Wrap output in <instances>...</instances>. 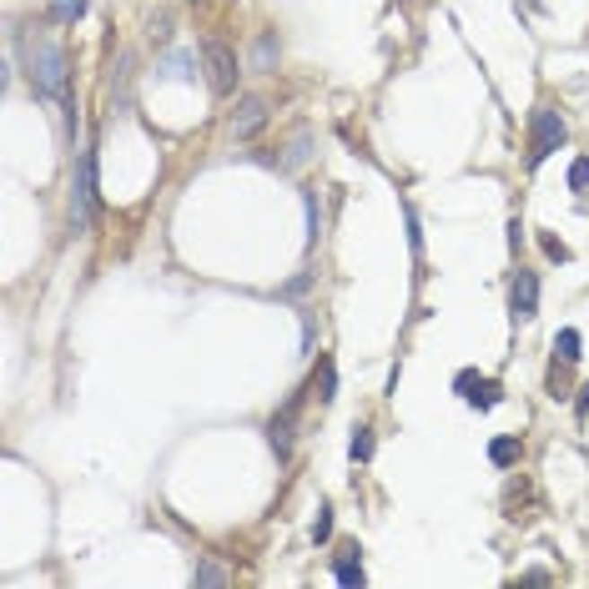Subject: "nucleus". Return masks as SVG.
Returning <instances> with one entry per match:
<instances>
[{"mask_svg": "<svg viewBox=\"0 0 589 589\" xmlns=\"http://www.w3.org/2000/svg\"><path fill=\"white\" fill-rule=\"evenodd\" d=\"M26 76H31V86H36V96H46V101H66V96H71V61H66V51L56 40H46L40 31L26 36Z\"/></svg>", "mask_w": 589, "mask_h": 589, "instance_id": "nucleus-1", "label": "nucleus"}, {"mask_svg": "<svg viewBox=\"0 0 589 589\" xmlns=\"http://www.w3.org/2000/svg\"><path fill=\"white\" fill-rule=\"evenodd\" d=\"M202 71H207V86L217 91V96H232V91H237V76H242L232 46H227V40H217V36L202 40Z\"/></svg>", "mask_w": 589, "mask_h": 589, "instance_id": "nucleus-2", "label": "nucleus"}, {"mask_svg": "<svg viewBox=\"0 0 589 589\" xmlns=\"http://www.w3.org/2000/svg\"><path fill=\"white\" fill-rule=\"evenodd\" d=\"M564 141H569L564 116L549 111V106H539V111H534V131H529V162H534V167H539V162H549Z\"/></svg>", "mask_w": 589, "mask_h": 589, "instance_id": "nucleus-3", "label": "nucleus"}, {"mask_svg": "<svg viewBox=\"0 0 589 589\" xmlns=\"http://www.w3.org/2000/svg\"><path fill=\"white\" fill-rule=\"evenodd\" d=\"M96 212H101V202H96V152H81L76 192H71V217H76V227H91Z\"/></svg>", "mask_w": 589, "mask_h": 589, "instance_id": "nucleus-4", "label": "nucleus"}, {"mask_svg": "<svg viewBox=\"0 0 589 589\" xmlns=\"http://www.w3.org/2000/svg\"><path fill=\"white\" fill-rule=\"evenodd\" d=\"M268 121H272V101L252 91V96H242V101H237V111L227 116V131H232L237 141H252L257 131L268 127Z\"/></svg>", "mask_w": 589, "mask_h": 589, "instance_id": "nucleus-5", "label": "nucleus"}, {"mask_svg": "<svg viewBox=\"0 0 589 589\" xmlns=\"http://www.w3.org/2000/svg\"><path fill=\"white\" fill-rule=\"evenodd\" d=\"M297 409H303V393H293L287 403H282L277 413H272V423H268V444L277 453H287L293 449V428H297Z\"/></svg>", "mask_w": 589, "mask_h": 589, "instance_id": "nucleus-6", "label": "nucleus"}, {"mask_svg": "<svg viewBox=\"0 0 589 589\" xmlns=\"http://www.w3.org/2000/svg\"><path fill=\"white\" fill-rule=\"evenodd\" d=\"M534 312H539V277L519 268V277H514V318L529 322Z\"/></svg>", "mask_w": 589, "mask_h": 589, "instance_id": "nucleus-7", "label": "nucleus"}, {"mask_svg": "<svg viewBox=\"0 0 589 589\" xmlns=\"http://www.w3.org/2000/svg\"><path fill=\"white\" fill-rule=\"evenodd\" d=\"M333 579H338V585H363V579H368V575H363L358 549H343V554H338V559H333Z\"/></svg>", "mask_w": 589, "mask_h": 589, "instance_id": "nucleus-8", "label": "nucleus"}, {"mask_svg": "<svg viewBox=\"0 0 589 589\" xmlns=\"http://www.w3.org/2000/svg\"><path fill=\"white\" fill-rule=\"evenodd\" d=\"M308 152H312V131L297 127L293 141H287V152H282V167H303V162H308Z\"/></svg>", "mask_w": 589, "mask_h": 589, "instance_id": "nucleus-9", "label": "nucleus"}, {"mask_svg": "<svg viewBox=\"0 0 589 589\" xmlns=\"http://www.w3.org/2000/svg\"><path fill=\"white\" fill-rule=\"evenodd\" d=\"M282 56V46H277V36H257V46H252V71H272V61Z\"/></svg>", "mask_w": 589, "mask_h": 589, "instance_id": "nucleus-10", "label": "nucleus"}, {"mask_svg": "<svg viewBox=\"0 0 589 589\" xmlns=\"http://www.w3.org/2000/svg\"><path fill=\"white\" fill-rule=\"evenodd\" d=\"M312 388H318L322 403H333V398H338V368H333V358L318 363V378H312Z\"/></svg>", "mask_w": 589, "mask_h": 589, "instance_id": "nucleus-11", "label": "nucleus"}, {"mask_svg": "<svg viewBox=\"0 0 589 589\" xmlns=\"http://www.w3.org/2000/svg\"><path fill=\"white\" fill-rule=\"evenodd\" d=\"M488 459L499 463V469L519 463V438H494V444H488Z\"/></svg>", "mask_w": 589, "mask_h": 589, "instance_id": "nucleus-12", "label": "nucleus"}, {"mask_svg": "<svg viewBox=\"0 0 589 589\" xmlns=\"http://www.w3.org/2000/svg\"><path fill=\"white\" fill-rule=\"evenodd\" d=\"M192 56H187V51H171L167 56V61H162V66H156V71H162V76H177V81H187V76H192Z\"/></svg>", "mask_w": 589, "mask_h": 589, "instance_id": "nucleus-13", "label": "nucleus"}, {"mask_svg": "<svg viewBox=\"0 0 589 589\" xmlns=\"http://www.w3.org/2000/svg\"><path fill=\"white\" fill-rule=\"evenodd\" d=\"M347 453H353V463H368L373 459V428L363 423V428H353V444H347Z\"/></svg>", "mask_w": 589, "mask_h": 589, "instance_id": "nucleus-14", "label": "nucleus"}, {"mask_svg": "<svg viewBox=\"0 0 589 589\" xmlns=\"http://www.w3.org/2000/svg\"><path fill=\"white\" fill-rule=\"evenodd\" d=\"M554 353H559L564 363H579V328H564V333L554 338Z\"/></svg>", "mask_w": 589, "mask_h": 589, "instance_id": "nucleus-15", "label": "nucleus"}, {"mask_svg": "<svg viewBox=\"0 0 589 589\" xmlns=\"http://www.w3.org/2000/svg\"><path fill=\"white\" fill-rule=\"evenodd\" d=\"M312 539H318V544H328V539H333V509H328V504H322L318 519H312Z\"/></svg>", "mask_w": 589, "mask_h": 589, "instance_id": "nucleus-16", "label": "nucleus"}, {"mask_svg": "<svg viewBox=\"0 0 589 589\" xmlns=\"http://www.w3.org/2000/svg\"><path fill=\"white\" fill-rule=\"evenodd\" d=\"M303 207H308V242H318V232H322V212H318V197L303 192Z\"/></svg>", "mask_w": 589, "mask_h": 589, "instance_id": "nucleus-17", "label": "nucleus"}, {"mask_svg": "<svg viewBox=\"0 0 589 589\" xmlns=\"http://www.w3.org/2000/svg\"><path fill=\"white\" fill-rule=\"evenodd\" d=\"M86 15V0H56V21H81Z\"/></svg>", "mask_w": 589, "mask_h": 589, "instance_id": "nucleus-18", "label": "nucleus"}, {"mask_svg": "<svg viewBox=\"0 0 589 589\" xmlns=\"http://www.w3.org/2000/svg\"><path fill=\"white\" fill-rule=\"evenodd\" d=\"M569 187H575V192H585L589 187V156H579L575 167H569Z\"/></svg>", "mask_w": 589, "mask_h": 589, "instance_id": "nucleus-19", "label": "nucleus"}, {"mask_svg": "<svg viewBox=\"0 0 589 589\" xmlns=\"http://www.w3.org/2000/svg\"><path fill=\"white\" fill-rule=\"evenodd\" d=\"M197 585H227V575H222V569H217V564H197Z\"/></svg>", "mask_w": 589, "mask_h": 589, "instance_id": "nucleus-20", "label": "nucleus"}, {"mask_svg": "<svg viewBox=\"0 0 589 589\" xmlns=\"http://www.w3.org/2000/svg\"><path fill=\"white\" fill-rule=\"evenodd\" d=\"M544 252H549L554 262H569V247H564L559 237H544Z\"/></svg>", "mask_w": 589, "mask_h": 589, "instance_id": "nucleus-21", "label": "nucleus"}, {"mask_svg": "<svg viewBox=\"0 0 589 589\" xmlns=\"http://www.w3.org/2000/svg\"><path fill=\"white\" fill-rule=\"evenodd\" d=\"M308 282H312V272H303V277H293V282H287V297H297V293H308Z\"/></svg>", "mask_w": 589, "mask_h": 589, "instance_id": "nucleus-22", "label": "nucleus"}, {"mask_svg": "<svg viewBox=\"0 0 589 589\" xmlns=\"http://www.w3.org/2000/svg\"><path fill=\"white\" fill-rule=\"evenodd\" d=\"M589 413V383H585V393H579V418Z\"/></svg>", "mask_w": 589, "mask_h": 589, "instance_id": "nucleus-23", "label": "nucleus"}]
</instances>
